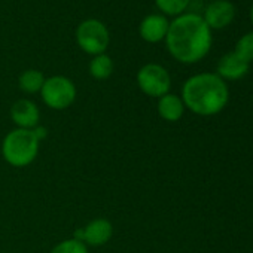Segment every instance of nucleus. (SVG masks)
Returning a JSON list of instances; mask_svg holds the SVG:
<instances>
[{
	"mask_svg": "<svg viewBox=\"0 0 253 253\" xmlns=\"http://www.w3.org/2000/svg\"><path fill=\"white\" fill-rule=\"evenodd\" d=\"M113 234V226L107 219L98 217L91 220L85 228H79L75 232V240L82 241L85 246H104L106 243H109V240L112 238Z\"/></svg>",
	"mask_w": 253,
	"mask_h": 253,
	"instance_id": "obj_7",
	"label": "nucleus"
},
{
	"mask_svg": "<svg viewBox=\"0 0 253 253\" xmlns=\"http://www.w3.org/2000/svg\"><path fill=\"white\" fill-rule=\"evenodd\" d=\"M166 45L174 60L192 64L209 54L211 48V32L203 17L182 14L170 23Z\"/></svg>",
	"mask_w": 253,
	"mask_h": 253,
	"instance_id": "obj_1",
	"label": "nucleus"
},
{
	"mask_svg": "<svg viewBox=\"0 0 253 253\" xmlns=\"http://www.w3.org/2000/svg\"><path fill=\"white\" fill-rule=\"evenodd\" d=\"M137 85L140 91L149 97H163L169 94L171 78L166 67L157 63H149L137 72Z\"/></svg>",
	"mask_w": 253,
	"mask_h": 253,
	"instance_id": "obj_6",
	"label": "nucleus"
},
{
	"mask_svg": "<svg viewBox=\"0 0 253 253\" xmlns=\"http://www.w3.org/2000/svg\"><path fill=\"white\" fill-rule=\"evenodd\" d=\"M76 42L84 52L89 55H100L107 49L110 43V35L101 21L89 18L78 26Z\"/></svg>",
	"mask_w": 253,
	"mask_h": 253,
	"instance_id": "obj_4",
	"label": "nucleus"
},
{
	"mask_svg": "<svg viewBox=\"0 0 253 253\" xmlns=\"http://www.w3.org/2000/svg\"><path fill=\"white\" fill-rule=\"evenodd\" d=\"M43 84H45L43 73L39 72V70H35V69H30V70L23 72L20 75V78H18V85H20L21 91H24L27 94L41 92Z\"/></svg>",
	"mask_w": 253,
	"mask_h": 253,
	"instance_id": "obj_13",
	"label": "nucleus"
},
{
	"mask_svg": "<svg viewBox=\"0 0 253 253\" xmlns=\"http://www.w3.org/2000/svg\"><path fill=\"white\" fill-rule=\"evenodd\" d=\"M249 72V63L241 60L234 51L225 54L217 63V76L228 81H237L246 76Z\"/></svg>",
	"mask_w": 253,
	"mask_h": 253,
	"instance_id": "obj_11",
	"label": "nucleus"
},
{
	"mask_svg": "<svg viewBox=\"0 0 253 253\" xmlns=\"http://www.w3.org/2000/svg\"><path fill=\"white\" fill-rule=\"evenodd\" d=\"M39 145L41 140L33 130L15 128L5 136L2 143V155L12 167H27L36 160Z\"/></svg>",
	"mask_w": 253,
	"mask_h": 253,
	"instance_id": "obj_3",
	"label": "nucleus"
},
{
	"mask_svg": "<svg viewBox=\"0 0 253 253\" xmlns=\"http://www.w3.org/2000/svg\"><path fill=\"white\" fill-rule=\"evenodd\" d=\"M11 119L18 128L33 130L39 125L41 112L35 101L29 98H20L11 107Z\"/></svg>",
	"mask_w": 253,
	"mask_h": 253,
	"instance_id": "obj_9",
	"label": "nucleus"
},
{
	"mask_svg": "<svg viewBox=\"0 0 253 253\" xmlns=\"http://www.w3.org/2000/svg\"><path fill=\"white\" fill-rule=\"evenodd\" d=\"M155 3L163 14L171 15V17H179L189 6L191 0H155Z\"/></svg>",
	"mask_w": 253,
	"mask_h": 253,
	"instance_id": "obj_15",
	"label": "nucleus"
},
{
	"mask_svg": "<svg viewBox=\"0 0 253 253\" xmlns=\"http://www.w3.org/2000/svg\"><path fill=\"white\" fill-rule=\"evenodd\" d=\"M234 52L244 60L246 63L253 61V32L246 33L244 36H241L238 39V42L235 43V49Z\"/></svg>",
	"mask_w": 253,
	"mask_h": 253,
	"instance_id": "obj_16",
	"label": "nucleus"
},
{
	"mask_svg": "<svg viewBox=\"0 0 253 253\" xmlns=\"http://www.w3.org/2000/svg\"><path fill=\"white\" fill-rule=\"evenodd\" d=\"M228 97V86L216 73L194 75L182 88V101L185 107L200 116L219 113L226 106Z\"/></svg>",
	"mask_w": 253,
	"mask_h": 253,
	"instance_id": "obj_2",
	"label": "nucleus"
},
{
	"mask_svg": "<svg viewBox=\"0 0 253 253\" xmlns=\"http://www.w3.org/2000/svg\"><path fill=\"white\" fill-rule=\"evenodd\" d=\"M51 253H88V249L82 241L75 240V238H69V240L58 243L51 250Z\"/></svg>",
	"mask_w": 253,
	"mask_h": 253,
	"instance_id": "obj_17",
	"label": "nucleus"
},
{
	"mask_svg": "<svg viewBox=\"0 0 253 253\" xmlns=\"http://www.w3.org/2000/svg\"><path fill=\"white\" fill-rule=\"evenodd\" d=\"M43 103L54 110H64L70 107L76 100V86L66 76H51L45 79V84L41 89Z\"/></svg>",
	"mask_w": 253,
	"mask_h": 253,
	"instance_id": "obj_5",
	"label": "nucleus"
},
{
	"mask_svg": "<svg viewBox=\"0 0 253 253\" xmlns=\"http://www.w3.org/2000/svg\"><path fill=\"white\" fill-rule=\"evenodd\" d=\"M250 20H252V24H253V5H252V9H250Z\"/></svg>",
	"mask_w": 253,
	"mask_h": 253,
	"instance_id": "obj_18",
	"label": "nucleus"
},
{
	"mask_svg": "<svg viewBox=\"0 0 253 253\" xmlns=\"http://www.w3.org/2000/svg\"><path fill=\"white\" fill-rule=\"evenodd\" d=\"M169 20L160 14H151L145 17L139 26L140 38L148 43H158L166 39L169 32Z\"/></svg>",
	"mask_w": 253,
	"mask_h": 253,
	"instance_id": "obj_10",
	"label": "nucleus"
},
{
	"mask_svg": "<svg viewBox=\"0 0 253 253\" xmlns=\"http://www.w3.org/2000/svg\"><path fill=\"white\" fill-rule=\"evenodd\" d=\"M113 73V61L109 55L100 54L94 55L89 61V75L97 81H104Z\"/></svg>",
	"mask_w": 253,
	"mask_h": 253,
	"instance_id": "obj_14",
	"label": "nucleus"
},
{
	"mask_svg": "<svg viewBox=\"0 0 253 253\" xmlns=\"http://www.w3.org/2000/svg\"><path fill=\"white\" fill-rule=\"evenodd\" d=\"M235 17V8L229 0H213L210 5H207L204 11V23L209 26V29H223L232 23Z\"/></svg>",
	"mask_w": 253,
	"mask_h": 253,
	"instance_id": "obj_8",
	"label": "nucleus"
},
{
	"mask_svg": "<svg viewBox=\"0 0 253 253\" xmlns=\"http://www.w3.org/2000/svg\"><path fill=\"white\" fill-rule=\"evenodd\" d=\"M185 104L176 94H166L158 98V115L169 122H176L183 116Z\"/></svg>",
	"mask_w": 253,
	"mask_h": 253,
	"instance_id": "obj_12",
	"label": "nucleus"
}]
</instances>
